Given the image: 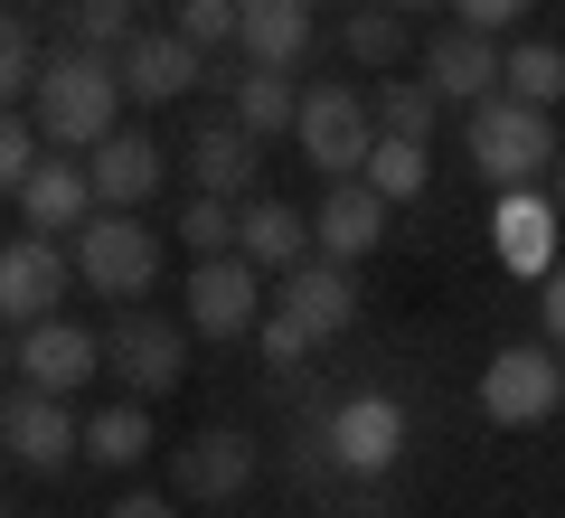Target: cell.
I'll return each mask as SVG.
<instances>
[{"instance_id": "1f68e13d", "label": "cell", "mask_w": 565, "mask_h": 518, "mask_svg": "<svg viewBox=\"0 0 565 518\" xmlns=\"http://www.w3.org/2000/svg\"><path fill=\"white\" fill-rule=\"evenodd\" d=\"M122 39H132V0H76V47L122 57Z\"/></svg>"}, {"instance_id": "f35d334b", "label": "cell", "mask_w": 565, "mask_h": 518, "mask_svg": "<svg viewBox=\"0 0 565 518\" xmlns=\"http://www.w3.org/2000/svg\"><path fill=\"white\" fill-rule=\"evenodd\" d=\"M10 359H20V339H0V368H10Z\"/></svg>"}, {"instance_id": "60d3db41", "label": "cell", "mask_w": 565, "mask_h": 518, "mask_svg": "<svg viewBox=\"0 0 565 518\" xmlns=\"http://www.w3.org/2000/svg\"><path fill=\"white\" fill-rule=\"evenodd\" d=\"M0 472H10V443H0Z\"/></svg>"}, {"instance_id": "4fadbf2b", "label": "cell", "mask_w": 565, "mask_h": 518, "mask_svg": "<svg viewBox=\"0 0 565 518\" xmlns=\"http://www.w3.org/2000/svg\"><path fill=\"white\" fill-rule=\"evenodd\" d=\"M386 218H396V208H386L367 180H330V199L311 208V255H321V264L377 255V245H386Z\"/></svg>"}, {"instance_id": "74e56055", "label": "cell", "mask_w": 565, "mask_h": 518, "mask_svg": "<svg viewBox=\"0 0 565 518\" xmlns=\"http://www.w3.org/2000/svg\"><path fill=\"white\" fill-rule=\"evenodd\" d=\"M546 180H556V226H565V141H556V170H546Z\"/></svg>"}, {"instance_id": "d590c367", "label": "cell", "mask_w": 565, "mask_h": 518, "mask_svg": "<svg viewBox=\"0 0 565 518\" xmlns=\"http://www.w3.org/2000/svg\"><path fill=\"white\" fill-rule=\"evenodd\" d=\"M537 339H546V349H565V264H546V274H537Z\"/></svg>"}, {"instance_id": "4316f807", "label": "cell", "mask_w": 565, "mask_h": 518, "mask_svg": "<svg viewBox=\"0 0 565 518\" xmlns=\"http://www.w3.org/2000/svg\"><path fill=\"white\" fill-rule=\"evenodd\" d=\"M340 47H349L359 66H396V57H405V10H386V0H367V10H349Z\"/></svg>"}, {"instance_id": "ab89813d", "label": "cell", "mask_w": 565, "mask_h": 518, "mask_svg": "<svg viewBox=\"0 0 565 518\" xmlns=\"http://www.w3.org/2000/svg\"><path fill=\"white\" fill-rule=\"evenodd\" d=\"M386 10H434V0H386Z\"/></svg>"}, {"instance_id": "2e32d148", "label": "cell", "mask_w": 565, "mask_h": 518, "mask_svg": "<svg viewBox=\"0 0 565 518\" xmlns=\"http://www.w3.org/2000/svg\"><path fill=\"white\" fill-rule=\"evenodd\" d=\"M500 57H509V47L481 39V29H444V39H434V57H424V95L471 114V104L500 95Z\"/></svg>"}, {"instance_id": "83f0119b", "label": "cell", "mask_w": 565, "mask_h": 518, "mask_svg": "<svg viewBox=\"0 0 565 518\" xmlns=\"http://www.w3.org/2000/svg\"><path fill=\"white\" fill-rule=\"evenodd\" d=\"M424 170H434V160H424V141H377V151H367V170H359V180L377 189L386 208H405V199H415V189H424Z\"/></svg>"}, {"instance_id": "8d00e7d4", "label": "cell", "mask_w": 565, "mask_h": 518, "mask_svg": "<svg viewBox=\"0 0 565 518\" xmlns=\"http://www.w3.org/2000/svg\"><path fill=\"white\" fill-rule=\"evenodd\" d=\"M104 518H180V499H170V490H122Z\"/></svg>"}, {"instance_id": "e575fe53", "label": "cell", "mask_w": 565, "mask_h": 518, "mask_svg": "<svg viewBox=\"0 0 565 518\" xmlns=\"http://www.w3.org/2000/svg\"><path fill=\"white\" fill-rule=\"evenodd\" d=\"M452 10H462V29H481V39H500V29H519L527 10H537V0H452Z\"/></svg>"}, {"instance_id": "277c9868", "label": "cell", "mask_w": 565, "mask_h": 518, "mask_svg": "<svg viewBox=\"0 0 565 518\" xmlns=\"http://www.w3.org/2000/svg\"><path fill=\"white\" fill-rule=\"evenodd\" d=\"M292 141L321 180H359L367 151H377V114H367L359 85H302V114H292Z\"/></svg>"}, {"instance_id": "44dd1931", "label": "cell", "mask_w": 565, "mask_h": 518, "mask_svg": "<svg viewBox=\"0 0 565 518\" xmlns=\"http://www.w3.org/2000/svg\"><path fill=\"white\" fill-rule=\"evenodd\" d=\"M20 218H29V236H66V226H85V218H95V180H85L76 160H57V151H47L39 170L20 180Z\"/></svg>"}, {"instance_id": "7c38bea8", "label": "cell", "mask_w": 565, "mask_h": 518, "mask_svg": "<svg viewBox=\"0 0 565 518\" xmlns=\"http://www.w3.org/2000/svg\"><path fill=\"white\" fill-rule=\"evenodd\" d=\"M114 76H122V95H132V104H180L189 85L207 76V57L180 39V29H132L122 57H114Z\"/></svg>"}, {"instance_id": "6da1fadb", "label": "cell", "mask_w": 565, "mask_h": 518, "mask_svg": "<svg viewBox=\"0 0 565 518\" xmlns=\"http://www.w3.org/2000/svg\"><path fill=\"white\" fill-rule=\"evenodd\" d=\"M114 114H122V76L95 47H66V57L39 66V85H29V123H39V141H57V151H95V141L114 133Z\"/></svg>"}, {"instance_id": "d4e9b609", "label": "cell", "mask_w": 565, "mask_h": 518, "mask_svg": "<svg viewBox=\"0 0 565 518\" xmlns=\"http://www.w3.org/2000/svg\"><path fill=\"white\" fill-rule=\"evenodd\" d=\"M500 95H509V104H537V114H546V104L565 95V47H556V39H519V47L500 57Z\"/></svg>"}, {"instance_id": "7a4b0ae2", "label": "cell", "mask_w": 565, "mask_h": 518, "mask_svg": "<svg viewBox=\"0 0 565 518\" xmlns=\"http://www.w3.org/2000/svg\"><path fill=\"white\" fill-rule=\"evenodd\" d=\"M462 151H471V170H481L490 189H537L546 170H556V123H546L537 104L490 95V104L462 114Z\"/></svg>"}, {"instance_id": "8fae6325", "label": "cell", "mask_w": 565, "mask_h": 518, "mask_svg": "<svg viewBox=\"0 0 565 518\" xmlns=\"http://www.w3.org/2000/svg\"><path fill=\"white\" fill-rule=\"evenodd\" d=\"M0 443H10V462H20V472H66V462L85 453V424L66 415V397L20 387V397L0 405Z\"/></svg>"}, {"instance_id": "3957f363", "label": "cell", "mask_w": 565, "mask_h": 518, "mask_svg": "<svg viewBox=\"0 0 565 518\" xmlns=\"http://www.w3.org/2000/svg\"><path fill=\"white\" fill-rule=\"evenodd\" d=\"M66 264H76L85 293L104 302H141L151 283H161V236L141 218H122V208H95V218L76 226V245H66Z\"/></svg>"}, {"instance_id": "5b68a950", "label": "cell", "mask_w": 565, "mask_h": 518, "mask_svg": "<svg viewBox=\"0 0 565 518\" xmlns=\"http://www.w3.org/2000/svg\"><path fill=\"white\" fill-rule=\"evenodd\" d=\"M104 378H122V397H132V405L170 397V387L189 378V330H180V320H161V311H141V302H122V320L104 330Z\"/></svg>"}, {"instance_id": "b9f144b4", "label": "cell", "mask_w": 565, "mask_h": 518, "mask_svg": "<svg viewBox=\"0 0 565 518\" xmlns=\"http://www.w3.org/2000/svg\"><path fill=\"white\" fill-rule=\"evenodd\" d=\"M0 518H10V509H0Z\"/></svg>"}, {"instance_id": "4dcf8cb0", "label": "cell", "mask_w": 565, "mask_h": 518, "mask_svg": "<svg viewBox=\"0 0 565 518\" xmlns=\"http://www.w3.org/2000/svg\"><path fill=\"white\" fill-rule=\"evenodd\" d=\"M180 245H189V255H236V208H226V199H189L180 208Z\"/></svg>"}, {"instance_id": "30bf717a", "label": "cell", "mask_w": 565, "mask_h": 518, "mask_svg": "<svg viewBox=\"0 0 565 518\" xmlns=\"http://www.w3.org/2000/svg\"><path fill=\"white\" fill-rule=\"evenodd\" d=\"M264 320V274L245 255H207V264H189V330H207V339H245Z\"/></svg>"}, {"instance_id": "7402d4cb", "label": "cell", "mask_w": 565, "mask_h": 518, "mask_svg": "<svg viewBox=\"0 0 565 518\" xmlns=\"http://www.w3.org/2000/svg\"><path fill=\"white\" fill-rule=\"evenodd\" d=\"M292 114H302V85L282 76V66H245V76H236V114H226V123H236L245 141H282Z\"/></svg>"}, {"instance_id": "52a82bcc", "label": "cell", "mask_w": 565, "mask_h": 518, "mask_svg": "<svg viewBox=\"0 0 565 518\" xmlns=\"http://www.w3.org/2000/svg\"><path fill=\"white\" fill-rule=\"evenodd\" d=\"M10 368H20V387H39V397H76V387L104 378V330H85V320H29Z\"/></svg>"}, {"instance_id": "9c48e42d", "label": "cell", "mask_w": 565, "mask_h": 518, "mask_svg": "<svg viewBox=\"0 0 565 518\" xmlns=\"http://www.w3.org/2000/svg\"><path fill=\"white\" fill-rule=\"evenodd\" d=\"M66 283H76V264H66L57 236H10V245H0V320H10V330L57 320Z\"/></svg>"}, {"instance_id": "cb8c5ba5", "label": "cell", "mask_w": 565, "mask_h": 518, "mask_svg": "<svg viewBox=\"0 0 565 518\" xmlns=\"http://www.w3.org/2000/svg\"><path fill=\"white\" fill-rule=\"evenodd\" d=\"M141 453H151V405L114 397V405H95V415H85V462H104V472H132Z\"/></svg>"}, {"instance_id": "d6986e66", "label": "cell", "mask_w": 565, "mask_h": 518, "mask_svg": "<svg viewBox=\"0 0 565 518\" xmlns=\"http://www.w3.org/2000/svg\"><path fill=\"white\" fill-rule=\"evenodd\" d=\"M236 47L255 66H292L311 57V0H236Z\"/></svg>"}, {"instance_id": "ac0fdd59", "label": "cell", "mask_w": 565, "mask_h": 518, "mask_svg": "<svg viewBox=\"0 0 565 518\" xmlns=\"http://www.w3.org/2000/svg\"><path fill=\"white\" fill-rule=\"evenodd\" d=\"M236 255L255 274H292V264H311V218L282 208V199H245L236 208Z\"/></svg>"}, {"instance_id": "836d02e7", "label": "cell", "mask_w": 565, "mask_h": 518, "mask_svg": "<svg viewBox=\"0 0 565 518\" xmlns=\"http://www.w3.org/2000/svg\"><path fill=\"white\" fill-rule=\"evenodd\" d=\"M180 39L199 47V57H207L217 39H236V0H180Z\"/></svg>"}, {"instance_id": "8992f818", "label": "cell", "mask_w": 565, "mask_h": 518, "mask_svg": "<svg viewBox=\"0 0 565 518\" xmlns=\"http://www.w3.org/2000/svg\"><path fill=\"white\" fill-rule=\"evenodd\" d=\"M556 405H565V349H546V339L490 349V368H481V415L490 424H546Z\"/></svg>"}, {"instance_id": "f1b7e54d", "label": "cell", "mask_w": 565, "mask_h": 518, "mask_svg": "<svg viewBox=\"0 0 565 518\" xmlns=\"http://www.w3.org/2000/svg\"><path fill=\"white\" fill-rule=\"evenodd\" d=\"M39 66H47V57H39V39H29V20L0 0V104H20L29 85H39Z\"/></svg>"}, {"instance_id": "ffe728a7", "label": "cell", "mask_w": 565, "mask_h": 518, "mask_svg": "<svg viewBox=\"0 0 565 518\" xmlns=\"http://www.w3.org/2000/svg\"><path fill=\"white\" fill-rule=\"evenodd\" d=\"M282 311L302 320L311 339H340L349 320H359V283H349V264H292V274H282Z\"/></svg>"}, {"instance_id": "5bb4252c", "label": "cell", "mask_w": 565, "mask_h": 518, "mask_svg": "<svg viewBox=\"0 0 565 518\" xmlns=\"http://www.w3.org/2000/svg\"><path fill=\"white\" fill-rule=\"evenodd\" d=\"M85 180H95V208H122V218H132V208L161 199L170 160H161V141H141V133H122V123H114V133L85 151Z\"/></svg>"}, {"instance_id": "9a60e30c", "label": "cell", "mask_w": 565, "mask_h": 518, "mask_svg": "<svg viewBox=\"0 0 565 518\" xmlns=\"http://www.w3.org/2000/svg\"><path fill=\"white\" fill-rule=\"evenodd\" d=\"M180 490L170 499H207V509H226V499H245L255 490V434H236V424H217V434H199V443H180Z\"/></svg>"}, {"instance_id": "ba28073f", "label": "cell", "mask_w": 565, "mask_h": 518, "mask_svg": "<svg viewBox=\"0 0 565 518\" xmlns=\"http://www.w3.org/2000/svg\"><path fill=\"white\" fill-rule=\"evenodd\" d=\"M321 443H330V462H340V472L377 480V472H396V453H405V405L386 397V387H359V397L321 424Z\"/></svg>"}, {"instance_id": "d6a6232c", "label": "cell", "mask_w": 565, "mask_h": 518, "mask_svg": "<svg viewBox=\"0 0 565 518\" xmlns=\"http://www.w3.org/2000/svg\"><path fill=\"white\" fill-rule=\"evenodd\" d=\"M255 339H264V359H274V368H302V359H311V349H321V339H311V330H302V320L282 311V302H274V311H264V320H255Z\"/></svg>"}, {"instance_id": "e0dca14e", "label": "cell", "mask_w": 565, "mask_h": 518, "mask_svg": "<svg viewBox=\"0 0 565 518\" xmlns=\"http://www.w3.org/2000/svg\"><path fill=\"white\" fill-rule=\"evenodd\" d=\"M189 180H199V199H264V141H245L236 123H207V133H189Z\"/></svg>"}, {"instance_id": "603a6c76", "label": "cell", "mask_w": 565, "mask_h": 518, "mask_svg": "<svg viewBox=\"0 0 565 518\" xmlns=\"http://www.w3.org/2000/svg\"><path fill=\"white\" fill-rule=\"evenodd\" d=\"M500 255L519 264V274H546V264H556V199L500 189Z\"/></svg>"}, {"instance_id": "484cf974", "label": "cell", "mask_w": 565, "mask_h": 518, "mask_svg": "<svg viewBox=\"0 0 565 518\" xmlns=\"http://www.w3.org/2000/svg\"><path fill=\"white\" fill-rule=\"evenodd\" d=\"M367 114H377V141H424V133H434V95H424V76H386L377 95H367Z\"/></svg>"}, {"instance_id": "f546056e", "label": "cell", "mask_w": 565, "mask_h": 518, "mask_svg": "<svg viewBox=\"0 0 565 518\" xmlns=\"http://www.w3.org/2000/svg\"><path fill=\"white\" fill-rule=\"evenodd\" d=\"M47 160V141H39V123L20 114V104H0V199H20V180Z\"/></svg>"}]
</instances>
